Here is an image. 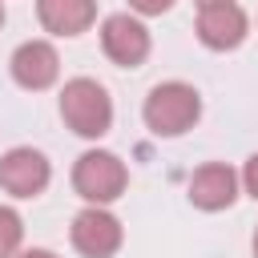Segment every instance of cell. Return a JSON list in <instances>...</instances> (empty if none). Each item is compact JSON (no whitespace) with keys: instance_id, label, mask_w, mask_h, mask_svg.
I'll return each mask as SVG.
<instances>
[{"instance_id":"ba28073f","label":"cell","mask_w":258,"mask_h":258,"mask_svg":"<svg viewBox=\"0 0 258 258\" xmlns=\"http://www.w3.org/2000/svg\"><path fill=\"white\" fill-rule=\"evenodd\" d=\"M56 73H60V56H56V48L48 40H24L12 52V77H16L20 89L40 93V89H48L56 81Z\"/></svg>"},{"instance_id":"e0dca14e","label":"cell","mask_w":258,"mask_h":258,"mask_svg":"<svg viewBox=\"0 0 258 258\" xmlns=\"http://www.w3.org/2000/svg\"><path fill=\"white\" fill-rule=\"evenodd\" d=\"M0 24H4V4H0Z\"/></svg>"},{"instance_id":"277c9868","label":"cell","mask_w":258,"mask_h":258,"mask_svg":"<svg viewBox=\"0 0 258 258\" xmlns=\"http://www.w3.org/2000/svg\"><path fill=\"white\" fill-rule=\"evenodd\" d=\"M52 177V165L40 149H28V145H16L0 157V189H8L12 198H36L44 194Z\"/></svg>"},{"instance_id":"5bb4252c","label":"cell","mask_w":258,"mask_h":258,"mask_svg":"<svg viewBox=\"0 0 258 258\" xmlns=\"http://www.w3.org/2000/svg\"><path fill=\"white\" fill-rule=\"evenodd\" d=\"M12 258H56L52 250H16Z\"/></svg>"},{"instance_id":"9a60e30c","label":"cell","mask_w":258,"mask_h":258,"mask_svg":"<svg viewBox=\"0 0 258 258\" xmlns=\"http://www.w3.org/2000/svg\"><path fill=\"white\" fill-rule=\"evenodd\" d=\"M198 4H202V8H206V4H226V0H198Z\"/></svg>"},{"instance_id":"4fadbf2b","label":"cell","mask_w":258,"mask_h":258,"mask_svg":"<svg viewBox=\"0 0 258 258\" xmlns=\"http://www.w3.org/2000/svg\"><path fill=\"white\" fill-rule=\"evenodd\" d=\"M242 185H246V194L258 202V153L246 161V169H242Z\"/></svg>"},{"instance_id":"8992f818","label":"cell","mask_w":258,"mask_h":258,"mask_svg":"<svg viewBox=\"0 0 258 258\" xmlns=\"http://www.w3.org/2000/svg\"><path fill=\"white\" fill-rule=\"evenodd\" d=\"M73 246L85 258H113L121 250V222L109 210L89 206L73 218Z\"/></svg>"},{"instance_id":"7a4b0ae2","label":"cell","mask_w":258,"mask_h":258,"mask_svg":"<svg viewBox=\"0 0 258 258\" xmlns=\"http://www.w3.org/2000/svg\"><path fill=\"white\" fill-rule=\"evenodd\" d=\"M60 117L77 137H105L113 125V101L93 77H77L60 89Z\"/></svg>"},{"instance_id":"7c38bea8","label":"cell","mask_w":258,"mask_h":258,"mask_svg":"<svg viewBox=\"0 0 258 258\" xmlns=\"http://www.w3.org/2000/svg\"><path fill=\"white\" fill-rule=\"evenodd\" d=\"M129 8L141 12V16H161V12L173 8V0H129Z\"/></svg>"},{"instance_id":"8fae6325","label":"cell","mask_w":258,"mask_h":258,"mask_svg":"<svg viewBox=\"0 0 258 258\" xmlns=\"http://www.w3.org/2000/svg\"><path fill=\"white\" fill-rule=\"evenodd\" d=\"M20 238H24V222L16 210L0 206V258H12L20 250Z\"/></svg>"},{"instance_id":"5b68a950","label":"cell","mask_w":258,"mask_h":258,"mask_svg":"<svg viewBox=\"0 0 258 258\" xmlns=\"http://www.w3.org/2000/svg\"><path fill=\"white\" fill-rule=\"evenodd\" d=\"M101 48H105V56H109L113 64L137 69V64L149 56V28H145L137 16L117 12V16H109V20L101 24Z\"/></svg>"},{"instance_id":"2e32d148","label":"cell","mask_w":258,"mask_h":258,"mask_svg":"<svg viewBox=\"0 0 258 258\" xmlns=\"http://www.w3.org/2000/svg\"><path fill=\"white\" fill-rule=\"evenodd\" d=\"M254 258H258V230H254Z\"/></svg>"},{"instance_id":"6da1fadb","label":"cell","mask_w":258,"mask_h":258,"mask_svg":"<svg viewBox=\"0 0 258 258\" xmlns=\"http://www.w3.org/2000/svg\"><path fill=\"white\" fill-rule=\"evenodd\" d=\"M145 125L157 137H181L185 129H194V121L202 117V97L194 85L185 81H165L157 89H149L145 109H141Z\"/></svg>"},{"instance_id":"3957f363","label":"cell","mask_w":258,"mask_h":258,"mask_svg":"<svg viewBox=\"0 0 258 258\" xmlns=\"http://www.w3.org/2000/svg\"><path fill=\"white\" fill-rule=\"evenodd\" d=\"M125 185H129V169H125V161H121L117 153H109V149H89V153H81L77 165H73V189H77L85 202H93V206L117 202V198L125 194Z\"/></svg>"},{"instance_id":"52a82bcc","label":"cell","mask_w":258,"mask_h":258,"mask_svg":"<svg viewBox=\"0 0 258 258\" xmlns=\"http://www.w3.org/2000/svg\"><path fill=\"white\" fill-rule=\"evenodd\" d=\"M246 32H250V20H246V12H242L234 0H226V4H206V8L198 12V40H202L206 48H218V52L238 48V44L246 40Z\"/></svg>"},{"instance_id":"9c48e42d","label":"cell","mask_w":258,"mask_h":258,"mask_svg":"<svg viewBox=\"0 0 258 258\" xmlns=\"http://www.w3.org/2000/svg\"><path fill=\"white\" fill-rule=\"evenodd\" d=\"M234 198H238V173L226 161H210V165L194 169V177H189V202L198 210L214 214V210L234 206Z\"/></svg>"},{"instance_id":"30bf717a","label":"cell","mask_w":258,"mask_h":258,"mask_svg":"<svg viewBox=\"0 0 258 258\" xmlns=\"http://www.w3.org/2000/svg\"><path fill=\"white\" fill-rule=\"evenodd\" d=\"M36 16L52 36H81L97 20V0H36Z\"/></svg>"}]
</instances>
